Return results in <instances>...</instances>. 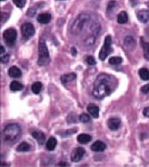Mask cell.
I'll return each instance as SVG.
<instances>
[{"label":"cell","instance_id":"cell-26","mask_svg":"<svg viewBox=\"0 0 149 167\" xmlns=\"http://www.w3.org/2000/svg\"><path fill=\"white\" fill-rule=\"evenodd\" d=\"M79 118H80V121L81 122H90V117L87 114H81Z\"/></svg>","mask_w":149,"mask_h":167},{"label":"cell","instance_id":"cell-13","mask_svg":"<svg viewBox=\"0 0 149 167\" xmlns=\"http://www.w3.org/2000/svg\"><path fill=\"white\" fill-rule=\"evenodd\" d=\"M87 108H88V113L94 118H98L99 116V107L98 106H97L95 104H89Z\"/></svg>","mask_w":149,"mask_h":167},{"label":"cell","instance_id":"cell-1","mask_svg":"<svg viewBox=\"0 0 149 167\" xmlns=\"http://www.w3.org/2000/svg\"><path fill=\"white\" fill-rule=\"evenodd\" d=\"M108 82L109 76L106 74H101L97 78L93 89V95L97 99H103L110 95L111 89L108 85Z\"/></svg>","mask_w":149,"mask_h":167},{"label":"cell","instance_id":"cell-14","mask_svg":"<svg viewBox=\"0 0 149 167\" xmlns=\"http://www.w3.org/2000/svg\"><path fill=\"white\" fill-rule=\"evenodd\" d=\"M51 18H52V16L50 14L45 13V14H39L37 17V20L40 23H48L51 21Z\"/></svg>","mask_w":149,"mask_h":167},{"label":"cell","instance_id":"cell-3","mask_svg":"<svg viewBox=\"0 0 149 167\" xmlns=\"http://www.w3.org/2000/svg\"><path fill=\"white\" fill-rule=\"evenodd\" d=\"M49 62V53L45 41L40 40L38 44V60L39 65H45Z\"/></svg>","mask_w":149,"mask_h":167},{"label":"cell","instance_id":"cell-6","mask_svg":"<svg viewBox=\"0 0 149 167\" xmlns=\"http://www.w3.org/2000/svg\"><path fill=\"white\" fill-rule=\"evenodd\" d=\"M3 38L8 46H13L17 39V32L14 29L5 30L3 32Z\"/></svg>","mask_w":149,"mask_h":167},{"label":"cell","instance_id":"cell-10","mask_svg":"<svg viewBox=\"0 0 149 167\" xmlns=\"http://www.w3.org/2000/svg\"><path fill=\"white\" fill-rule=\"evenodd\" d=\"M31 135H32V137H33L34 139L38 141V144L42 145V144L45 143L46 135L43 133L42 132H40V131H34V132H32Z\"/></svg>","mask_w":149,"mask_h":167},{"label":"cell","instance_id":"cell-20","mask_svg":"<svg viewBox=\"0 0 149 167\" xmlns=\"http://www.w3.org/2000/svg\"><path fill=\"white\" fill-rule=\"evenodd\" d=\"M139 77L143 81H149V70L147 68H142L138 72Z\"/></svg>","mask_w":149,"mask_h":167},{"label":"cell","instance_id":"cell-8","mask_svg":"<svg viewBox=\"0 0 149 167\" xmlns=\"http://www.w3.org/2000/svg\"><path fill=\"white\" fill-rule=\"evenodd\" d=\"M85 154V150L82 148H77L75 149L74 150L71 152V160L72 162H79L82 159L83 155Z\"/></svg>","mask_w":149,"mask_h":167},{"label":"cell","instance_id":"cell-4","mask_svg":"<svg viewBox=\"0 0 149 167\" xmlns=\"http://www.w3.org/2000/svg\"><path fill=\"white\" fill-rule=\"evenodd\" d=\"M89 15H86V14H81L80 15L78 18L74 21V22L72 23V27L71 28V32L74 34L80 33L82 31L83 27L85 26V24L89 21Z\"/></svg>","mask_w":149,"mask_h":167},{"label":"cell","instance_id":"cell-24","mask_svg":"<svg viewBox=\"0 0 149 167\" xmlns=\"http://www.w3.org/2000/svg\"><path fill=\"white\" fill-rule=\"evenodd\" d=\"M122 63V58L120 56H114V57H111L109 59V64L112 65H118Z\"/></svg>","mask_w":149,"mask_h":167},{"label":"cell","instance_id":"cell-25","mask_svg":"<svg viewBox=\"0 0 149 167\" xmlns=\"http://www.w3.org/2000/svg\"><path fill=\"white\" fill-rule=\"evenodd\" d=\"M142 46H143V49H144V56L147 61H149V43L143 42Z\"/></svg>","mask_w":149,"mask_h":167},{"label":"cell","instance_id":"cell-9","mask_svg":"<svg viewBox=\"0 0 149 167\" xmlns=\"http://www.w3.org/2000/svg\"><path fill=\"white\" fill-rule=\"evenodd\" d=\"M107 125H108V127H109L110 130L116 131L121 126V120L118 119V118H111V119L108 120Z\"/></svg>","mask_w":149,"mask_h":167},{"label":"cell","instance_id":"cell-23","mask_svg":"<svg viewBox=\"0 0 149 167\" xmlns=\"http://www.w3.org/2000/svg\"><path fill=\"white\" fill-rule=\"evenodd\" d=\"M41 89H42V83L39 82H34L32 84V86H31V90H32V92L35 93V94H38L40 92Z\"/></svg>","mask_w":149,"mask_h":167},{"label":"cell","instance_id":"cell-33","mask_svg":"<svg viewBox=\"0 0 149 167\" xmlns=\"http://www.w3.org/2000/svg\"><path fill=\"white\" fill-rule=\"evenodd\" d=\"M71 55H77V51H76L75 48H71Z\"/></svg>","mask_w":149,"mask_h":167},{"label":"cell","instance_id":"cell-21","mask_svg":"<svg viewBox=\"0 0 149 167\" xmlns=\"http://www.w3.org/2000/svg\"><path fill=\"white\" fill-rule=\"evenodd\" d=\"M117 21L119 23L122 24V23H126L128 22V15L126 12H121L119 15H118V18H117Z\"/></svg>","mask_w":149,"mask_h":167},{"label":"cell","instance_id":"cell-12","mask_svg":"<svg viewBox=\"0 0 149 167\" xmlns=\"http://www.w3.org/2000/svg\"><path fill=\"white\" fill-rule=\"evenodd\" d=\"M137 17L141 22H147L149 21V11L147 10H140L137 13Z\"/></svg>","mask_w":149,"mask_h":167},{"label":"cell","instance_id":"cell-7","mask_svg":"<svg viewBox=\"0 0 149 167\" xmlns=\"http://www.w3.org/2000/svg\"><path fill=\"white\" fill-rule=\"evenodd\" d=\"M21 31H22V37L26 39L31 38L35 34V29H34V26L31 23H24L22 25L21 27Z\"/></svg>","mask_w":149,"mask_h":167},{"label":"cell","instance_id":"cell-34","mask_svg":"<svg viewBox=\"0 0 149 167\" xmlns=\"http://www.w3.org/2000/svg\"><path fill=\"white\" fill-rule=\"evenodd\" d=\"M67 165H68V164L65 163V162H61L59 164V166H67Z\"/></svg>","mask_w":149,"mask_h":167},{"label":"cell","instance_id":"cell-31","mask_svg":"<svg viewBox=\"0 0 149 167\" xmlns=\"http://www.w3.org/2000/svg\"><path fill=\"white\" fill-rule=\"evenodd\" d=\"M9 59H10L9 55H4V56L1 57V62L2 63H7L9 61Z\"/></svg>","mask_w":149,"mask_h":167},{"label":"cell","instance_id":"cell-11","mask_svg":"<svg viewBox=\"0 0 149 167\" xmlns=\"http://www.w3.org/2000/svg\"><path fill=\"white\" fill-rule=\"evenodd\" d=\"M90 149H91V150L95 151V152H102L106 149V145L103 141L98 140L91 145Z\"/></svg>","mask_w":149,"mask_h":167},{"label":"cell","instance_id":"cell-36","mask_svg":"<svg viewBox=\"0 0 149 167\" xmlns=\"http://www.w3.org/2000/svg\"><path fill=\"white\" fill-rule=\"evenodd\" d=\"M1 1H5V0H1Z\"/></svg>","mask_w":149,"mask_h":167},{"label":"cell","instance_id":"cell-35","mask_svg":"<svg viewBox=\"0 0 149 167\" xmlns=\"http://www.w3.org/2000/svg\"><path fill=\"white\" fill-rule=\"evenodd\" d=\"M0 53H5V48L3 46H0Z\"/></svg>","mask_w":149,"mask_h":167},{"label":"cell","instance_id":"cell-16","mask_svg":"<svg viewBox=\"0 0 149 167\" xmlns=\"http://www.w3.org/2000/svg\"><path fill=\"white\" fill-rule=\"evenodd\" d=\"M76 79V74L75 73H69L65 74L61 77V82L63 84H66L70 82H72Z\"/></svg>","mask_w":149,"mask_h":167},{"label":"cell","instance_id":"cell-27","mask_svg":"<svg viewBox=\"0 0 149 167\" xmlns=\"http://www.w3.org/2000/svg\"><path fill=\"white\" fill-rule=\"evenodd\" d=\"M14 3H15V5H16L17 7L22 8L25 5V4H26V0H14Z\"/></svg>","mask_w":149,"mask_h":167},{"label":"cell","instance_id":"cell-19","mask_svg":"<svg viewBox=\"0 0 149 167\" xmlns=\"http://www.w3.org/2000/svg\"><path fill=\"white\" fill-rule=\"evenodd\" d=\"M24 88V86L22 83H20L17 81H14L10 84V89L13 91H19V90H22Z\"/></svg>","mask_w":149,"mask_h":167},{"label":"cell","instance_id":"cell-2","mask_svg":"<svg viewBox=\"0 0 149 167\" xmlns=\"http://www.w3.org/2000/svg\"><path fill=\"white\" fill-rule=\"evenodd\" d=\"M20 135H21L20 126L16 123H11L4 129L2 132V138L5 142L12 143L20 138Z\"/></svg>","mask_w":149,"mask_h":167},{"label":"cell","instance_id":"cell-5","mask_svg":"<svg viewBox=\"0 0 149 167\" xmlns=\"http://www.w3.org/2000/svg\"><path fill=\"white\" fill-rule=\"evenodd\" d=\"M112 38L110 35L105 37L104 46L102 47L99 53V58L101 61H104L108 55L112 53Z\"/></svg>","mask_w":149,"mask_h":167},{"label":"cell","instance_id":"cell-22","mask_svg":"<svg viewBox=\"0 0 149 167\" xmlns=\"http://www.w3.org/2000/svg\"><path fill=\"white\" fill-rule=\"evenodd\" d=\"M30 149H31V146L28 143H26V142L21 143L16 149V150L18 152H26V151H29Z\"/></svg>","mask_w":149,"mask_h":167},{"label":"cell","instance_id":"cell-18","mask_svg":"<svg viewBox=\"0 0 149 167\" xmlns=\"http://www.w3.org/2000/svg\"><path fill=\"white\" fill-rule=\"evenodd\" d=\"M56 145H57V140L55 138H50V139H48V140L46 143L47 149L49 151L54 150L55 149Z\"/></svg>","mask_w":149,"mask_h":167},{"label":"cell","instance_id":"cell-17","mask_svg":"<svg viewBox=\"0 0 149 167\" xmlns=\"http://www.w3.org/2000/svg\"><path fill=\"white\" fill-rule=\"evenodd\" d=\"M77 140L81 144H87L88 142H89L91 140V136L88 135V134H80L77 137Z\"/></svg>","mask_w":149,"mask_h":167},{"label":"cell","instance_id":"cell-30","mask_svg":"<svg viewBox=\"0 0 149 167\" xmlns=\"http://www.w3.org/2000/svg\"><path fill=\"white\" fill-rule=\"evenodd\" d=\"M140 90L143 93H145V94H149V83L145 85V86H143V87H141Z\"/></svg>","mask_w":149,"mask_h":167},{"label":"cell","instance_id":"cell-28","mask_svg":"<svg viewBox=\"0 0 149 167\" xmlns=\"http://www.w3.org/2000/svg\"><path fill=\"white\" fill-rule=\"evenodd\" d=\"M87 62H88V64L89 65H96V59L93 57V56H88L87 57Z\"/></svg>","mask_w":149,"mask_h":167},{"label":"cell","instance_id":"cell-32","mask_svg":"<svg viewBox=\"0 0 149 167\" xmlns=\"http://www.w3.org/2000/svg\"><path fill=\"white\" fill-rule=\"evenodd\" d=\"M143 115L146 117H148L149 118V106L146 107V108L143 110Z\"/></svg>","mask_w":149,"mask_h":167},{"label":"cell","instance_id":"cell-29","mask_svg":"<svg viewBox=\"0 0 149 167\" xmlns=\"http://www.w3.org/2000/svg\"><path fill=\"white\" fill-rule=\"evenodd\" d=\"M116 5H117V3H116L115 1H111V2H109V4H108V5H107V11L113 10V9L115 7Z\"/></svg>","mask_w":149,"mask_h":167},{"label":"cell","instance_id":"cell-15","mask_svg":"<svg viewBox=\"0 0 149 167\" xmlns=\"http://www.w3.org/2000/svg\"><path fill=\"white\" fill-rule=\"evenodd\" d=\"M8 74L12 78H19L22 76V72L18 67L12 66L8 71Z\"/></svg>","mask_w":149,"mask_h":167}]
</instances>
